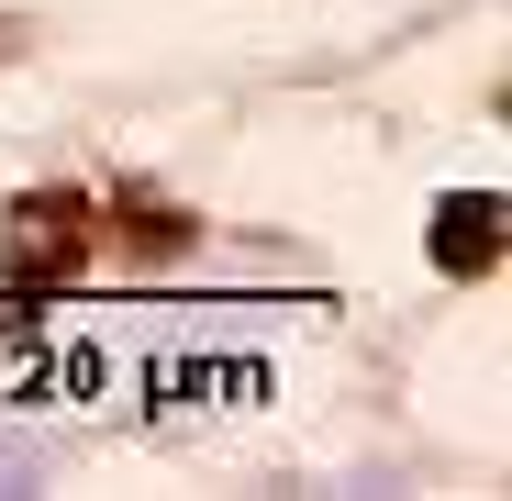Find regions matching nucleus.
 Wrapping results in <instances>:
<instances>
[{"mask_svg": "<svg viewBox=\"0 0 512 501\" xmlns=\"http://www.w3.org/2000/svg\"><path fill=\"white\" fill-rule=\"evenodd\" d=\"M78 257H90V212H78L67 190H45V201H23V212H12V245H0V268L23 279V301H34V290H56Z\"/></svg>", "mask_w": 512, "mask_h": 501, "instance_id": "obj_1", "label": "nucleus"}, {"mask_svg": "<svg viewBox=\"0 0 512 501\" xmlns=\"http://www.w3.org/2000/svg\"><path fill=\"white\" fill-rule=\"evenodd\" d=\"M490 257H501V190H457V201H435V268L468 279V268H490Z\"/></svg>", "mask_w": 512, "mask_h": 501, "instance_id": "obj_2", "label": "nucleus"}]
</instances>
